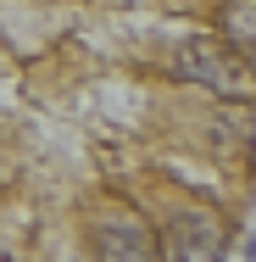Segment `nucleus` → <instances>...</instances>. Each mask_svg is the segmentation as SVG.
I'll use <instances>...</instances> for the list:
<instances>
[{
    "mask_svg": "<svg viewBox=\"0 0 256 262\" xmlns=\"http://www.w3.org/2000/svg\"><path fill=\"white\" fill-rule=\"evenodd\" d=\"M173 73L178 78H190V84H206V90H217V95H234V51L223 45V39H184L178 51H173Z\"/></svg>",
    "mask_w": 256,
    "mask_h": 262,
    "instance_id": "obj_1",
    "label": "nucleus"
},
{
    "mask_svg": "<svg viewBox=\"0 0 256 262\" xmlns=\"http://www.w3.org/2000/svg\"><path fill=\"white\" fill-rule=\"evenodd\" d=\"M95 251H101V262H156V240L139 223H101Z\"/></svg>",
    "mask_w": 256,
    "mask_h": 262,
    "instance_id": "obj_3",
    "label": "nucleus"
},
{
    "mask_svg": "<svg viewBox=\"0 0 256 262\" xmlns=\"http://www.w3.org/2000/svg\"><path fill=\"white\" fill-rule=\"evenodd\" d=\"M217 128H223V140H240V145H251V106H240L234 117L223 112V123H217Z\"/></svg>",
    "mask_w": 256,
    "mask_h": 262,
    "instance_id": "obj_5",
    "label": "nucleus"
},
{
    "mask_svg": "<svg viewBox=\"0 0 256 262\" xmlns=\"http://www.w3.org/2000/svg\"><path fill=\"white\" fill-rule=\"evenodd\" d=\"M0 262H11V251H0Z\"/></svg>",
    "mask_w": 256,
    "mask_h": 262,
    "instance_id": "obj_6",
    "label": "nucleus"
},
{
    "mask_svg": "<svg viewBox=\"0 0 256 262\" xmlns=\"http://www.w3.org/2000/svg\"><path fill=\"white\" fill-rule=\"evenodd\" d=\"M161 240L167 262H223V223L212 212H178Z\"/></svg>",
    "mask_w": 256,
    "mask_h": 262,
    "instance_id": "obj_2",
    "label": "nucleus"
},
{
    "mask_svg": "<svg viewBox=\"0 0 256 262\" xmlns=\"http://www.w3.org/2000/svg\"><path fill=\"white\" fill-rule=\"evenodd\" d=\"M223 34H228V51H240V61H251V51H256V6L251 0L223 6Z\"/></svg>",
    "mask_w": 256,
    "mask_h": 262,
    "instance_id": "obj_4",
    "label": "nucleus"
}]
</instances>
